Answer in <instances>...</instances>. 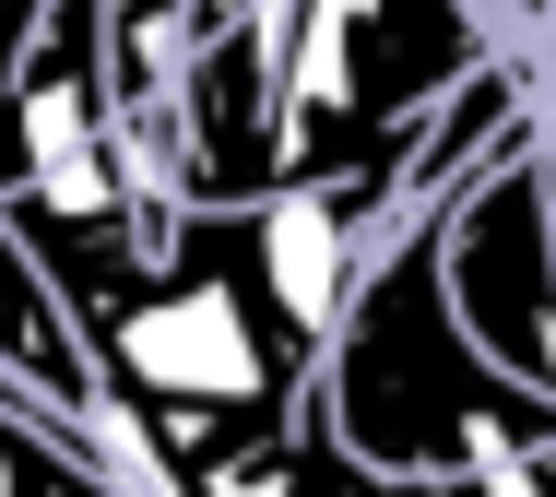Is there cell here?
Listing matches in <instances>:
<instances>
[{
    "label": "cell",
    "mask_w": 556,
    "mask_h": 497,
    "mask_svg": "<svg viewBox=\"0 0 556 497\" xmlns=\"http://www.w3.org/2000/svg\"><path fill=\"white\" fill-rule=\"evenodd\" d=\"M320 415L355 438V462L379 486H509L533 474V450L556 438V391L521 368H497L450 296L439 202L403 214L379 260L343 296V332L320 356Z\"/></svg>",
    "instance_id": "cell-1"
},
{
    "label": "cell",
    "mask_w": 556,
    "mask_h": 497,
    "mask_svg": "<svg viewBox=\"0 0 556 497\" xmlns=\"http://www.w3.org/2000/svg\"><path fill=\"white\" fill-rule=\"evenodd\" d=\"M521 48L497 0H296L285 24V178H403L462 72ZM415 202V190H403Z\"/></svg>",
    "instance_id": "cell-2"
},
{
    "label": "cell",
    "mask_w": 556,
    "mask_h": 497,
    "mask_svg": "<svg viewBox=\"0 0 556 497\" xmlns=\"http://www.w3.org/2000/svg\"><path fill=\"white\" fill-rule=\"evenodd\" d=\"M439 248H450V296H462L473 344L497 368L556 391V190H545V142H521L485 178H462L439 202Z\"/></svg>",
    "instance_id": "cell-3"
},
{
    "label": "cell",
    "mask_w": 556,
    "mask_h": 497,
    "mask_svg": "<svg viewBox=\"0 0 556 497\" xmlns=\"http://www.w3.org/2000/svg\"><path fill=\"white\" fill-rule=\"evenodd\" d=\"M285 24L296 0H249L178 48V202H261L285 178Z\"/></svg>",
    "instance_id": "cell-4"
},
{
    "label": "cell",
    "mask_w": 556,
    "mask_h": 497,
    "mask_svg": "<svg viewBox=\"0 0 556 497\" xmlns=\"http://www.w3.org/2000/svg\"><path fill=\"white\" fill-rule=\"evenodd\" d=\"M0 379H24L36 403H60L72 426H108V379H96V344H84V320H72V296H60V272L36 260V238L12 226V202H0ZM118 438V426H108ZM142 486V474H130Z\"/></svg>",
    "instance_id": "cell-5"
},
{
    "label": "cell",
    "mask_w": 556,
    "mask_h": 497,
    "mask_svg": "<svg viewBox=\"0 0 556 497\" xmlns=\"http://www.w3.org/2000/svg\"><path fill=\"white\" fill-rule=\"evenodd\" d=\"M72 486H130V450L108 426H72L24 379H0V497H72Z\"/></svg>",
    "instance_id": "cell-6"
},
{
    "label": "cell",
    "mask_w": 556,
    "mask_h": 497,
    "mask_svg": "<svg viewBox=\"0 0 556 497\" xmlns=\"http://www.w3.org/2000/svg\"><path fill=\"white\" fill-rule=\"evenodd\" d=\"M36 24H48V0H0V202L24 190V107H12V84H24Z\"/></svg>",
    "instance_id": "cell-7"
},
{
    "label": "cell",
    "mask_w": 556,
    "mask_h": 497,
    "mask_svg": "<svg viewBox=\"0 0 556 497\" xmlns=\"http://www.w3.org/2000/svg\"><path fill=\"white\" fill-rule=\"evenodd\" d=\"M509 24H521V36H533V24H545V0H509Z\"/></svg>",
    "instance_id": "cell-8"
}]
</instances>
